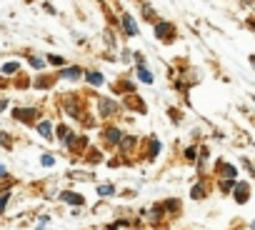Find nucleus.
Here are the masks:
<instances>
[{
    "mask_svg": "<svg viewBox=\"0 0 255 230\" xmlns=\"http://www.w3.org/2000/svg\"><path fill=\"white\" fill-rule=\"evenodd\" d=\"M13 118H15V120L30 123V120L38 118V110H35V108H15V110H13Z\"/></svg>",
    "mask_w": 255,
    "mask_h": 230,
    "instance_id": "obj_1",
    "label": "nucleus"
},
{
    "mask_svg": "<svg viewBox=\"0 0 255 230\" xmlns=\"http://www.w3.org/2000/svg\"><path fill=\"white\" fill-rule=\"evenodd\" d=\"M173 33H175L173 23H158V25H155V35H158L160 40H170Z\"/></svg>",
    "mask_w": 255,
    "mask_h": 230,
    "instance_id": "obj_2",
    "label": "nucleus"
},
{
    "mask_svg": "<svg viewBox=\"0 0 255 230\" xmlns=\"http://www.w3.org/2000/svg\"><path fill=\"white\" fill-rule=\"evenodd\" d=\"M123 28H125V33H128V35H138V25H135L133 15L123 13Z\"/></svg>",
    "mask_w": 255,
    "mask_h": 230,
    "instance_id": "obj_3",
    "label": "nucleus"
},
{
    "mask_svg": "<svg viewBox=\"0 0 255 230\" xmlns=\"http://www.w3.org/2000/svg\"><path fill=\"white\" fill-rule=\"evenodd\" d=\"M248 195H250V188L245 183H238L235 185V200L238 203H248Z\"/></svg>",
    "mask_w": 255,
    "mask_h": 230,
    "instance_id": "obj_4",
    "label": "nucleus"
},
{
    "mask_svg": "<svg viewBox=\"0 0 255 230\" xmlns=\"http://www.w3.org/2000/svg\"><path fill=\"white\" fill-rule=\"evenodd\" d=\"M60 200H63V203H70V205H83V203H85L83 195H78V193H68V190L60 193Z\"/></svg>",
    "mask_w": 255,
    "mask_h": 230,
    "instance_id": "obj_5",
    "label": "nucleus"
},
{
    "mask_svg": "<svg viewBox=\"0 0 255 230\" xmlns=\"http://www.w3.org/2000/svg\"><path fill=\"white\" fill-rule=\"evenodd\" d=\"M105 138H108V143H110V145H115L118 140H123V135H120V130H118V128H108Z\"/></svg>",
    "mask_w": 255,
    "mask_h": 230,
    "instance_id": "obj_6",
    "label": "nucleus"
},
{
    "mask_svg": "<svg viewBox=\"0 0 255 230\" xmlns=\"http://www.w3.org/2000/svg\"><path fill=\"white\" fill-rule=\"evenodd\" d=\"M83 73H80V68H68V70H63L60 73V78H70V80H78Z\"/></svg>",
    "mask_w": 255,
    "mask_h": 230,
    "instance_id": "obj_7",
    "label": "nucleus"
},
{
    "mask_svg": "<svg viewBox=\"0 0 255 230\" xmlns=\"http://www.w3.org/2000/svg\"><path fill=\"white\" fill-rule=\"evenodd\" d=\"M118 110V105H113L110 100H100V113L103 115H110V113H115Z\"/></svg>",
    "mask_w": 255,
    "mask_h": 230,
    "instance_id": "obj_8",
    "label": "nucleus"
},
{
    "mask_svg": "<svg viewBox=\"0 0 255 230\" xmlns=\"http://www.w3.org/2000/svg\"><path fill=\"white\" fill-rule=\"evenodd\" d=\"M85 78H88L90 85H103V75H100V73H88Z\"/></svg>",
    "mask_w": 255,
    "mask_h": 230,
    "instance_id": "obj_9",
    "label": "nucleus"
},
{
    "mask_svg": "<svg viewBox=\"0 0 255 230\" xmlns=\"http://www.w3.org/2000/svg\"><path fill=\"white\" fill-rule=\"evenodd\" d=\"M38 133H40L43 138H50V135H53V128H50V123H40V125H38Z\"/></svg>",
    "mask_w": 255,
    "mask_h": 230,
    "instance_id": "obj_10",
    "label": "nucleus"
},
{
    "mask_svg": "<svg viewBox=\"0 0 255 230\" xmlns=\"http://www.w3.org/2000/svg\"><path fill=\"white\" fill-rule=\"evenodd\" d=\"M15 70H18V63H13V60L3 65V73H5V75H10V73H15Z\"/></svg>",
    "mask_w": 255,
    "mask_h": 230,
    "instance_id": "obj_11",
    "label": "nucleus"
},
{
    "mask_svg": "<svg viewBox=\"0 0 255 230\" xmlns=\"http://www.w3.org/2000/svg\"><path fill=\"white\" fill-rule=\"evenodd\" d=\"M218 168H220V173H223V175H230V178H233V175L238 173V170H235L233 165H218Z\"/></svg>",
    "mask_w": 255,
    "mask_h": 230,
    "instance_id": "obj_12",
    "label": "nucleus"
},
{
    "mask_svg": "<svg viewBox=\"0 0 255 230\" xmlns=\"http://www.w3.org/2000/svg\"><path fill=\"white\" fill-rule=\"evenodd\" d=\"M30 65H33V68H38V70H40V68H43V65H45V63H43V58H38V55H33V58H30Z\"/></svg>",
    "mask_w": 255,
    "mask_h": 230,
    "instance_id": "obj_13",
    "label": "nucleus"
},
{
    "mask_svg": "<svg viewBox=\"0 0 255 230\" xmlns=\"http://www.w3.org/2000/svg\"><path fill=\"white\" fill-rule=\"evenodd\" d=\"M140 80H143V83H150V80H153V75H150L145 68H140Z\"/></svg>",
    "mask_w": 255,
    "mask_h": 230,
    "instance_id": "obj_14",
    "label": "nucleus"
},
{
    "mask_svg": "<svg viewBox=\"0 0 255 230\" xmlns=\"http://www.w3.org/2000/svg\"><path fill=\"white\" fill-rule=\"evenodd\" d=\"M133 148V138H123V150H130Z\"/></svg>",
    "mask_w": 255,
    "mask_h": 230,
    "instance_id": "obj_15",
    "label": "nucleus"
},
{
    "mask_svg": "<svg viewBox=\"0 0 255 230\" xmlns=\"http://www.w3.org/2000/svg\"><path fill=\"white\" fill-rule=\"evenodd\" d=\"M48 60H50V63H53V65H63V63H65V60H63V58H60V55H50V58H48Z\"/></svg>",
    "mask_w": 255,
    "mask_h": 230,
    "instance_id": "obj_16",
    "label": "nucleus"
},
{
    "mask_svg": "<svg viewBox=\"0 0 255 230\" xmlns=\"http://www.w3.org/2000/svg\"><path fill=\"white\" fill-rule=\"evenodd\" d=\"M98 193H100V195H110V193H113V185H103Z\"/></svg>",
    "mask_w": 255,
    "mask_h": 230,
    "instance_id": "obj_17",
    "label": "nucleus"
},
{
    "mask_svg": "<svg viewBox=\"0 0 255 230\" xmlns=\"http://www.w3.org/2000/svg\"><path fill=\"white\" fill-rule=\"evenodd\" d=\"M203 195H205L203 188H193V198H203Z\"/></svg>",
    "mask_w": 255,
    "mask_h": 230,
    "instance_id": "obj_18",
    "label": "nucleus"
},
{
    "mask_svg": "<svg viewBox=\"0 0 255 230\" xmlns=\"http://www.w3.org/2000/svg\"><path fill=\"white\" fill-rule=\"evenodd\" d=\"M158 150H160V143H158V140H153V148H150V155H155Z\"/></svg>",
    "mask_w": 255,
    "mask_h": 230,
    "instance_id": "obj_19",
    "label": "nucleus"
},
{
    "mask_svg": "<svg viewBox=\"0 0 255 230\" xmlns=\"http://www.w3.org/2000/svg\"><path fill=\"white\" fill-rule=\"evenodd\" d=\"M5 203H8V193H5V195H0V210L5 208Z\"/></svg>",
    "mask_w": 255,
    "mask_h": 230,
    "instance_id": "obj_20",
    "label": "nucleus"
},
{
    "mask_svg": "<svg viewBox=\"0 0 255 230\" xmlns=\"http://www.w3.org/2000/svg\"><path fill=\"white\" fill-rule=\"evenodd\" d=\"M43 165H53V155H43Z\"/></svg>",
    "mask_w": 255,
    "mask_h": 230,
    "instance_id": "obj_21",
    "label": "nucleus"
},
{
    "mask_svg": "<svg viewBox=\"0 0 255 230\" xmlns=\"http://www.w3.org/2000/svg\"><path fill=\"white\" fill-rule=\"evenodd\" d=\"M5 108H8V103H5V100H0V110H5Z\"/></svg>",
    "mask_w": 255,
    "mask_h": 230,
    "instance_id": "obj_22",
    "label": "nucleus"
}]
</instances>
